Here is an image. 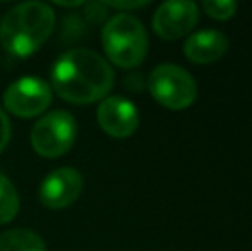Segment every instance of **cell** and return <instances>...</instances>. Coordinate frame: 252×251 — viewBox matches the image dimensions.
Wrapping results in <instances>:
<instances>
[{
    "instance_id": "obj_1",
    "label": "cell",
    "mask_w": 252,
    "mask_h": 251,
    "mask_svg": "<svg viewBox=\"0 0 252 251\" xmlns=\"http://www.w3.org/2000/svg\"><path fill=\"white\" fill-rule=\"evenodd\" d=\"M115 74L101 55L88 48L65 52L53 64L52 86L70 104H93L103 100L113 88Z\"/></svg>"
},
{
    "instance_id": "obj_2",
    "label": "cell",
    "mask_w": 252,
    "mask_h": 251,
    "mask_svg": "<svg viewBox=\"0 0 252 251\" xmlns=\"http://www.w3.org/2000/svg\"><path fill=\"white\" fill-rule=\"evenodd\" d=\"M53 26L55 12L48 3H19L2 17L0 43L14 57H30L48 40Z\"/></svg>"
},
{
    "instance_id": "obj_3",
    "label": "cell",
    "mask_w": 252,
    "mask_h": 251,
    "mask_svg": "<svg viewBox=\"0 0 252 251\" xmlns=\"http://www.w3.org/2000/svg\"><path fill=\"white\" fill-rule=\"evenodd\" d=\"M101 43L106 57L122 69L141 66L150 47L144 24L127 12H120L106 21L101 31Z\"/></svg>"
},
{
    "instance_id": "obj_4",
    "label": "cell",
    "mask_w": 252,
    "mask_h": 251,
    "mask_svg": "<svg viewBox=\"0 0 252 251\" xmlns=\"http://www.w3.org/2000/svg\"><path fill=\"white\" fill-rule=\"evenodd\" d=\"M148 88L153 98L170 110H184L197 98L196 79L177 64L156 66L148 77Z\"/></svg>"
},
{
    "instance_id": "obj_5",
    "label": "cell",
    "mask_w": 252,
    "mask_h": 251,
    "mask_svg": "<svg viewBox=\"0 0 252 251\" xmlns=\"http://www.w3.org/2000/svg\"><path fill=\"white\" fill-rule=\"evenodd\" d=\"M77 134L76 119L65 110H53L43 115L31 131L34 151L45 158H57L72 148Z\"/></svg>"
},
{
    "instance_id": "obj_6",
    "label": "cell",
    "mask_w": 252,
    "mask_h": 251,
    "mask_svg": "<svg viewBox=\"0 0 252 251\" xmlns=\"http://www.w3.org/2000/svg\"><path fill=\"white\" fill-rule=\"evenodd\" d=\"M52 104V90L43 79L34 76L14 81L3 93V105L10 114L30 119L43 114Z\"/></svg>"
},
{
    "instance_id": "obj_7",
    "label": "cell",
    "mask_w": 252,
    "mask_h": 251,
    "mask_svg": "<svg viewBox=\"0 0 252 251\" xmlns=\"http://www.w3.org/2000/svg\"><path fill=\"white\" fill-rule=\"evenodd\" d=\"M199 21V5L190 0H168L156 9L153 30L161 40H177L186 36Z\"/></svg>"
},
{
    "instance_id": "obj_8",
    "label": "cell",
    "mask_w": 252,
    "mask_h": 251,
    "mask_svg": "<svg viewBox=\"0 0 252 251\" xmlns=\"http://www.w3.org/2000/svg\"><path fill=\"white\" fill-rule=\"evenodd\" d=\"M98 124L108 136L126 140L139 127V114L136 105L122 97H106L96 112Z\"/></svg>"
},
{
    "instance_id": "obj_9",
    "label": "cell",
    "mask_w": 252,
    "mask_h": 251,
    "mask_svg": "<svg viewBox=\"0 0 252 251\" xmlns=\"http://www.w3.org/2000/svg\"><path fill=\"white\" fill-rule=\"evenodd\" d=\"M84 181L79 171L70 167H62L53 171L43 179L40 186V201L47 208L60 210L79 198Z\"/></svg>"
},
{
    "instance_id": "obj_10",
    "label": "cell",
    "mask_w": 252,
    "mask_h": 251,
    "mask_svg": "<svg viewBox=\"0 0 252 251\" xmlns=\"http://www.w3.org/2000/svg\"><path fill=\"white\" fill-rule=\"evenodd\" d=\"M230 40L218 30H201L184 41V55L194 64L216 62L228 52Z\"/></svg>"
},
{
    "instance_id": "obj_11",
    "label": "cell",
    "mask_w": 252,
    "mask_h": 251,
    "mask_svg": "<svg viewBox=\"0 0 252 251\" xmlns=\"http://www.w3.org/2000/svg\"><path fill=\"white\" fill-rule=\"evenodd\" d=\"M0 251H45V241L30 229H12L0 234Z\"/></svg>"
},
{
    "instance_id": "obj_12",
    "label": "cell",
    "mask_w": 252,
    "mask_h": 251,
    "mask_svg": "<svg viewBox=\"0 0 252 251\" xmlns=\"http://www.w3.org/2000/svg\"><path fill=\"white\" fill-rule=\"evenodd\" d=\"M19 212V194L16 186L3 172H0V225L9 224Z\"/></svg>"
},
{
    "instance_id": "obj_13",
    "label": "cell",
    "mask_w": 252,
    "mask_h": 251,
    "mask_svg": "<svg viewBox=\"0 0 252 251\" xmlns=\"http://www.w3.org/2000/svg\"><path fill=\"white\" fill-rule=\"evenodd\" d=\"M201 7L211 19L226 21L235 16L239 3L235 0H206V2L201 3Z\"/></svg>"
},
{
    "instance_id": "obj_14",
    "label": "cell",
    "mask_w": 252,
    "mask_h": 251,
    "mask_svg": "<svg viewBox=\"0 0 252 251\" xmlns=\"http://www.w3.org/2000/svg\"><path fill=\"white\" fill-rule=\"evenodd\" d=\"M9 140H10V122L7 119L5 112L0 108V153L5 150Z\"/></svg>"
},
{
    "instance_id": "obj_15",
    "label": "cell",
    "mask_w": 252,
    "mask_h": 251,
    "mask_svg": "<svg viewBox=\"0 0 252 251\" xmlns=\"http://www.w3.org/2000/svg\"><path fill=\"white\" fill-rule=\"evenodd\" d=\"M150 2H106L103 5H110V7H115V9H139V7L148 5Z\"/></svg>"
}]
</instances>
